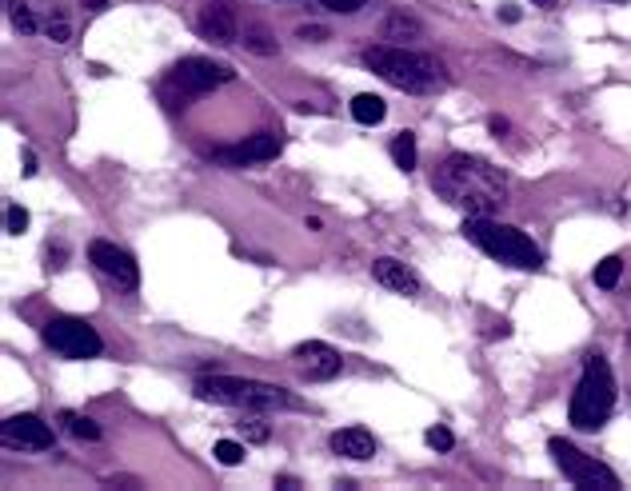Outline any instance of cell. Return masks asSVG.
I'll return each mask as SVG.
<instances>
[{
	"instance_id": "1",
	"label": "cell",
	"mask_w": 631,
	"mask_h": 491,
	"mask_svg": "<svg viewBox=\"0 0 631 491\" xmlns=\"http://www.w3.org/2000/svg\"><path fill=\"white\" fill-rule=\"evenodd\" d=\"M431 188L444 196L452 208L468 216H495L508 204V176L495 164L468 152H452L431 176Z\"/></svg>"
},
{
	"instance_id": "2",
	"label": "cell",
	"mask_w": 631,
	"mask_h": 491,
	"mask_svg": "<svg viewBox=\"0 0 631 491\" xmlns=\"http://www.w3.org/2000/svg\"><path fill=\"white\" fill-rule=\"evenodd\" d=\"M359 60H364L380 81H388L391 89L415 92V97L447 89V68L439 65L436 57L415 52V49H407V44H372V49H364Z\"/></svg>"
},
{
	"instance_id": "3",
	"label": "cell",
	"mask_w": 631,
	"mask_h": 491,
	"mask_svg": "<svg viewBox=\"0 0 631 491\" xmlns=\"http://www.w3.org/2000/svg\"><path fill=\"white\" fill-rule=\"evenodd\" d=\"M196 395L208 403H224V408H244V411H280V408H300L296 395L284 387L264 384V379H240V376H204L196 379Z\"/></svg>"
},
{
	"instance_id": "4",
	"label": "cell",
	"mask_w": 631,
	"mask_h": 491,
	"mask_svg": "<svg viewBox=\"0 0 631 491\" xmlns=\"http://www.w3.org/2000/svg\"><path fill=\"white\" fill-rule=\"evenodd\" d=\"M463 236H468L476 248H484L487 256H495L500 264L524 268V272L543 268V252L535 248L532 236L511 228V224H495L492 216H468L463 220Z\"/></svg>"
},
{
	"instance_id": "5",
	"label": "cell",
	"mask_w": 631,
	"mask_h": 491,
	"mask_svg": "<svg viewBox=\"0 0 631 491\" xmlns=\"http://www.w3.org/2000/svg\"><path fill=\"white\" fill-rule=\"evenodd\" d=\"M615 408V379L611 368H607L603 355H588L583 360V379L572 392V403H567V419L580 432H596L603 427V419L611 416Z\"/></svg>"
},
{
	"instance_id": "6",
	"label": "cell",
	"mask_w": 631,
	"mask_h": 491,
	"mask_svg": "<svg viewBox=\"0 0 631 491\" xmlns=\"http://www.w3.org/2000/svg\"><path fill=\"white\" fill-rule=\"evenodd\" d=\"M232 76L236 73H232L228 65H212V60H204V57H184L180 65L168 73L164 97L172 100V108H184V100L204 97V92H212L216 84H228Z\"/></svg>"
},
{
	"instance_id": "7",
	"label": "cell",
	"mask_w": 631,
	"mask_h": 491,
	"mask_svg": "<svg viewBox=\"0 0 631 491\" xmlns=\"http://www.w3.org/2000/svg\"><path fill=\"white\" fill-rule=\"evenodd\" d=\"M548 451L556 459V467L575 483V487H596V491H619V475L611 467H603L596 456H583L575 443L567 440H548Z\"/></svg>"
},
{
	"instance_id": "8",
	"label": "cell",
	"mask_w": 631,
	"mask_h": 491,
	"mask_svg": "<svg viewBox=\"0 0 631 491\" xmlns=\"http://www.w3.org/2000/svg\"><path fill=\"white\" fill-rule=\"evenodd\" d=\"M44 344L64 360H92L104 352V339L96 336V328L76 316H56L44 323Z\"/></svg>"
},
{
	"instance_id": "9",
	"label": "cell",
	"mask_w": 631,
	"mask_h": 491,
	"mask_svg": "<svg viewBox=\"0 0 631 491\" xmlns=\"http://www.w3.org/2000/svg\"><path fill=\"white\" fill-rule=\"evenodd\" d=\"M88 260H92L96 272L108 276L116 288H128V292H132L136 284H140V264H136V260L128 256L124 248H116L112 240H92V244H88Z\"/></svg>"
},
{
	"instance_id": "10",
	"label": "cell",
	"mask_w": 631,
	"mask_h": 491,
	"mask_svg": "<svg viewBox=\"0 0 631 491\" xmlns=\"http://www.w3.org/2000/svg\"><path fill=\"white\" fill-rule=\"evenodd\" d=\"M0 440H4V448L48 451V448H52V427H48L40 416L24 411V416H8L4 424H0Z\"/></svg>"
},
{
	"instance_id": "11",
	"label": "cell",
	"mask_w": 631,
	"mask_h": 491,
	"mask_svg": "<svg viewBox=\"0 0 631 491\" xmlns=\"http://www.w3.org/2000/svg\"><path fill=\"white\" fill-rule=\"evenodd\" d=\"M296 368L304 371V379H316V384H327V379H335L343 371V360L335 347L319 344V339H308V344H300L292 352Z\"/></svg>"
},
{
	"instance_id": "12",
	"label": "cell",
	"mask_w": 631,
	"mask_h": 491,
	"mask_svg": "<svg viewBox=\"0 0 631 491\" xmlns=\"http://www.w3.org/2000/svg\"><path fill=\"white\" fill-rule=\"evenodd\" d=\"M280 148H284V140L276 136V132H256V136H248V140H240L236 148H216V160H224V164H260V160H276L280 156Z\"/></svg>"
},
{
	"instance_id": "13",
	"label": "cell",
	"mask_w": 631,
	"mask_h": 491,
	"mask_svg": "<svg viewBox=\"0 0 631 491\" xmlns=\"http://www.w3.org/2000/svg\"><path fill=\"white\" fill-rule=\"evenodd\" d=\"M196 28H200V36L212 44H236V36H240L236 17H232L228 4H204L196 17Z\"/></svg>"
},
{
	"instance_id": "14",
	"label": "cell",
	"mask_w": 631,
	"mask_h": 491,
	"mask_svg": "<svg viewBox=\"0 0 631 491\" xmlns=\"http://www.w3.org/2000/svg\"><path fill=\"white\" fill-rule=\"evenodd\" d=\"M372 276H375V284H383L388 292H399V296H415L420 292V276L391 256L372 260Z\"/></svg>"
},
{
	"instance_id": "15",
	"label": "cell",
	"mask_w": 631,
	"mask_h": 491,
	"mask_svg": "<svg viewBox=\"0 0 631 491\" xmlns=\"http://www.w3.org/2000/svg\"><path fill=\"white\" fill-rule=\"evenodd\" d=\"M332 451L343 459L364 464V459L375 456V440H372V432H364V427H343V432L332 435Z\"/></svg>"
},
{
	"instance_id": "16",
	"label": "cell",
	"mask_w": 631,
	"mask_h": 491,
	"mask_svg": "<svg viewBox=\"0 0 631 491\" xmlns=\"http://www.w3.org/2000/svg\"><path fill=\"white\" fill-rule=\"evenodd\" d=\"M40 33H44L52 44H68L72 25H68V9H64V0H44V9H40Z\"/></svg>"
},
{
	"instance_id": "17",
	"label": "cell",
	"mask_w": 631,
	"mask_h": 491,
	"mask_svg": "<svg viewBox=\"0 0 631 491\" xmlns=\"http://www.w3.org/2000/svg\"><path fill=\"white\" fill-rule=\"evenodd\" d=\"M423 36V25L415 17H404V12H391L380 28V41L388 44H407V41H420Z\"/></svg>"
},
{
	"instance_id": "18",
	"label": "cell",
	"mask_w": 631,
	"mask_h": 491,
	"mask_svg": "<svg viewBox=\"0 0 631 491\" xmlns=\"http://www.w3.org/2000/svg\"><path fill=\"white\" fill-rule=\"evenodd\" d=\"M351 116H356L359 124H380L383 116H388V105H383V97H375V92H359V97L351 100Z\"/></svg>"
},
{
	"instance_id": "19",
	"label": "cell",
	"mask_w": 631,
	"mask_h": 491,
	"mask_svg": "<svg viewBox=\"0 0 631 491\" xmlns=\"http://www.w3.org/2000/svg\"><path fill=\"white\" fill-rule=\"evenodd\" d=\"M8 20H12V28L24 36L40 33V17H36V9H32V0H8Z\"/></svg>"
},
{
	"instance_id": "20",
	"label": "cell",
	"mask_w": 631,
	"mask_h": 491,
	"mask_svg": "<svg viewBox=\"0 0 631 491\" xmlns=\"http://www.w3.org/2000/svg\"><path fill=\"white\" fill-rule=\"evenodd\" d=\"M60 424L68 427V435H76V440H88V443H96L100 440V424L96 419H88V416H76V411H60Z\"/></svg>"
},
{
	"instance_id": "21",
	"label": "cell",
	"mask_w": 631,
	"mask_h": 491,
	"mask_svg": "<svg viewBox=\"0 0 631 491\" xmlns=\"http://www.w3.org/2000/svg\"><path fill=\"white\" fill-rule=\"evenodd\" d=\"M391 160H396V168H404V172L415 168L420 152H415V136H412V132H399V136L391 140Z\"/></svg>"
},
{
	"instance_id": "22",
	"label": "cell",
	"mask_w": 631,
	"mask_h": 491,
	"mask_svg": "<svg viewBox=\"0 0 631 491\" xmlns=\"http://www.w3.org/2000/svg\"><path fill=\"white\" fill-rule=\"evenodd\" d=\"M619 276H623V260L619 256H607L603 264H596V284L603 292H611L615 284H619Z\"/></svg>"
},
{
	"instance_id": "23",
	"label": "cell",
	"mask_w": 631,
	"mask_h": 491,
	"mask_svg": "<svg viewBox=\"0 0 631 491\" xmlns=\"http://www.w3.org/2000/svg\"><path fill=\"white\" fill-rule=\"evenodd\" d=\"M212 456L220 459L224 467H236V464H244V443H236V440H220L212 448Z\"/></svg>"
},
{
	"instance_id": "24",
	"label": "cell",
	"mask_w": 631,
	"mask_h": 491,
	"mask_svg": "<svg viewBox=\"0 0 631 491\" xmlns=\"http://www.w3.org/2000/svg\"><path fill=\"white\" fill-rule=\"evenodd\" d=\"M240 432L252 443H268V424H264V416H256V411H248V416L240 419Z\"/></svg>"
},
{
	"instance_id": "25",
	"label": "cell",
	"mask_w": 631,
	"mask_h": 491,
	"mask_svg": "<svg viewBox=\"0 0 631 491\" xmlns=\"http://www.w3.org/2000/svg\"><path fill=\"white\" fill-rule=\"evenodd\" d=\"M244 49L256 52V57H272V52H276V41H272L268 33H260V28H252V33H244Z\"/></svg>"
},
{
	"instance_id": "26",
	"label": "cell",
	"mask_w": 631,
	"mask_h": 491,
	"mask_svg": "<svg viewBox=\"0 0 631 491\" xmlns=\"http://www.w3.org/2000/svg\"><path fill=\"white\" fill-rule=\"evenodd\" d=\"M423 440H428V448H436V451H452L455 435L447 432V427H428V432H423Z\"/></svg>"
},
{
	"instance_id": "27",
	"label": "cell",
	"mask_w": 631,
	"mask_h": 491,
	"mask_svg": "<svg viewBox=\"0 0 631 491\" xmlns=\"http://www.w3.org/2000/svg\"><path fill=\"white\" fill-rule=\"evenodd\" d=\"M4 224H8V232H12V236H20L24 228H28V212H24L20 204H8V216H4Z\"/></svg>"
},
{
	"instance_id": "28",
	"label": "cell",
	"mask_w": 631,
	"mask_h": 491,
	"mask_svg": "<svg viewBox=\"0 0 631 491\" xmlns=\"http://www.w3.org/2000/svg\"><path fill=\"white\" fill-rule=\"evenodd\" d=\"M367 0H324V9H332V12H343V17H351V12H359Z\"/></svg>"
},
{
	"instance_id": "29",
	"label": "cell",
	"mask_w": 631,
	"mask_h": 491,
	"mask_svg": "<svg viewBox=\"0 0 631 491\" xmlns=\"http://www.w3.org/2000/svg\"><path fill=\"white\" fill-rule=\"evenodd\" d=\"M296 36H300V41H312V44H319V41H327V28H319V25H304V28H300V33H296Z\"/></svg>"
},
{
	"instance_id": "30",
	"label": "cell",
	"mask_w": 631,
	"mask_h": 491,
	"mask_svg": "<svg viewBox=\"0 0 631 491\" xmlns=\"http://www.w3.org/2000/svg\"><path fill=\"white\" fill-rule=\"evenodd\" d=\"M487 129H492V136H503V132H508L511 124L503 121V116H492V121H487Z\"/></svg>"
},
{
	"instance_id": "31",
	"label": "cell",
	"mask_w": 631,
	"mask_h": 491,
	"mask_svg": "<svg viewBox=\"0 0 631 491\" xmlns=\"http://www.w3.org/2000/svg\"><path fill=\"white\" fill-rule=\"evenodd\" d=\"M276 487H284V491H296V487H300V483H296L292 475H276Z\"/></svg>"
},
{
	"instance_id": "32",
	"label": "cell",
	"mask_w": 631,
	"mask_h": 491,
	"mask_svg": "<svg viewBox=\"0 0 631 491\" xmlns=\"http://www.w3.org/2000/svg\"><path fill=\"white\" fill-rule=\"evenodd\" d=\"M24 176H36V156L24 152Z\"/></svg>"
},
{
	"instance_id": "33",
	"label": "cell",
	"mask_w": 631,
	"mask_h": 491,
	"mask_svg": "<svg viewBox=\"0 0 631 491\" xmlns=\"http://www.w3.org/2000/svg\"><path fill=\"white\" fill-rule=\"evenodd\" d=\"M500 17H503V20H508V25H516V20H519V12H516V9H511V4H503V9H500Z\"/></svg>"
},
{
	"instance_id": "34",
	"label": "cell",
	"mask_w": 631,
	"mask_h": 491,
	"mask_svg": "<svg viewBox=\"0 0 631 491\" xmlns=\"http://www.w3.org/2000/svg\"><path fill=\"white\" fill-rule=\"evenodd\" d=\"M532 4H540V9H556V0H532Z\"/></svg>"
}]
</instances>
